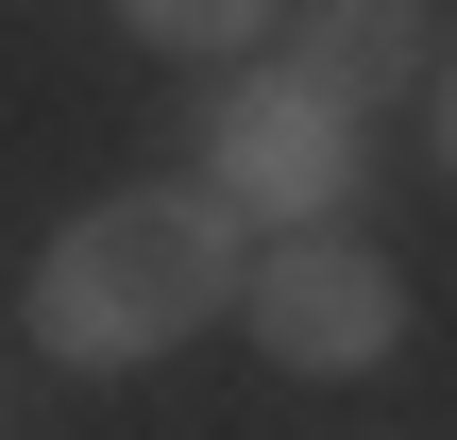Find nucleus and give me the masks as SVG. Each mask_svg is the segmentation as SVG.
Segmentation results:
<instances>
[{
	"label": "nucleus",
	"instance_id": "39448f33",
	"mask_svg": "<svg viewBox=\"0 0 457 440\" xmlns=\"http://www.w3.org/2000/svg\"><path fill=\"white\" fill-rule=\"evenodd\" d=\"M271 17L288 0H119V34L170 51V68H237V51H271Z\"/></svg>",
	"mask_w": 457,
	"mask_h": 440
},
{
	"label": "nucleus",
	"instance_id": "f257e3e1",
	"mask_svg": "<svg viewBox=\"0 0 457 440\" xmlns=\"http://www.w3.org/2000/svg\"><path fill=\"white\" fill-rule=\"evenodd\" d=\"M220 305H237V220H220L187 170H136V187H102L85 220H51V254H34V288H17V322H34L51 373H153V356L204 339Z\"/></svg>",
	"mask_w": 457,
	"mask_h": 440
},
{
	"label": "nucleus",
	"instance_id": "7ed1b4c3",
	"mask_svg": "<svg viewBox=\"0 0 457 440\" xmlns=\"http://www.w3.org/2000/svg\"><path fill=\"white\" fill-rule=\"evenodd\" d=\"M220 220H339L356 203V119L322 102V85H220V119H204V170H187Z\"/></svg>",
	"mask_w": 457,
	"mask_h": 440
},
{
	"label": "nucleus",
	"instance_id": "20e7f679",
	"mask_svg": "<svg viewBox=\"0 0 457 440\" xmlns=\"http://www.w3.org/2000/svg\"><path fill=\"white\" fill-rule=\"evenodd\" d=\"M271 34H288V85H322L339 119H373V102H407V85L441 68L424 0H288Z\"/></svg>",
	"mask_w": 457,
	"mask_h": 440
},
{
	"label": "nucleus",
	"instance_id": "f03ea898",
	"mask_svg": "<svg viewBox=\"0 0 457 440\" xmlns=\"http://www.w3.org/2000/svg\"><path fill=\"white\" fill-rule=\"evenodd\" d=\"M237 322H254V356H288V373H373V356H407V271H390L373 237H339V220H288V237L237 271Z\"/></svg>",
	"mask_w": 457,
	"mask_h": 440
},
{
	"label": "nucleus",
	"instance_id": "423d86ee",
	"mask_svg": "<svg viewBox=\"0 0 457 440\" xmlns=\"http://www.w3.org/2000/svg\"><path fill=\"white\" fill-rule=\"evenodd\" d=\"M424 153H441V187H457V51L424 68Z\"/></svg>",
	"mask_w": 457,
	"mask_h": 440
}]
</instances>
